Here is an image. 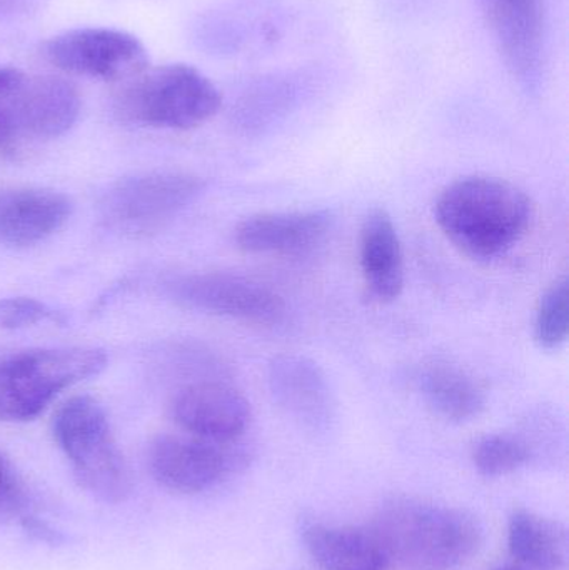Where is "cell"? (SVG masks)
Returning a JSON list of instances; mask_svg holds the SVG:
<instances>
[{
	"instance_id": "6da1fadb",
	"label": "cell",
	"mask_w": 569,
	"mask_h": 570,
	"mask_svg": "<svg viewBox=\"0 0 569 570\" xmlns=\"http://www.w3.org/2000/svg\"><path fill=\"white\" fill-rule=\"evenodd\" d=\"M534 206L523 189L504 179L471 176L454 180L434 204L443 236L471 259L504 256L533 224Z\"/></svg>"
},
{
	"instance_id": "7a4b0ae2",
	"label": "cell",
	"mask_w": 569,
	"mask_h": 570,
	"mask_svg": "<svg viewBox=\"0 0 569 570\" xmlns=\"http://www.w3.org/2000/svg\"><path fill=\"white\" fill-rule=\"evenodd\" d=\"M370 525L391 564L406 570H457L483 544V528L470 512L416 498L390 499Z\"/></svg>"
},
{
	"instance_id": "3957f363",
	"label": "cell",
	"mask_w": 569,
	"mask_h": 570,
	"mask_svg": "<svg viewBox=\"0 0 569 570\" xmlns=\"http://www.w3.org/2000/svg\"><path fill=\"white\" fill-rule=\"evenodd\" d=\"M120 83L117 109L139 126L194 129L213 119L223 106L213 80L187 63L147 67Z\"/></svg>"
},
{
	"instance_id": "277c9868",
	"label": "cell",
	"mask_w": 569,
	"mask_h": 570,
	"mask_svg": "<svg viewBox=\"0 0 569 570\" xmlns=\"http://www.w3.org/2000/svg\"><path fill=\"white\" fill-rule=\"evenodd\" d=\"M52 432L73 475L89 494L107 504H120L129 498V465L114 439L106 411L96 399L79 395L60 405Z\"/></svg>"
},
{
	"instance_id": "5b68a950",
	"label": "cell",
	"mask_w": 569,
	"mask_h": 570,
	"mask_svg": "<svg viewBox=\"0 0 569 570\" xmlns=\"http://www.w3.org/2000/svg\"><path fill=\"white\" fill-rule=\"evenodd\" d=\"M106 364V352L90 347L37 348L0 358V421H33L60 392Z\"/></svg>"
},
{
	"instance_id": "8992f818",
	"label": "cell",
	"mask_w": 569,
	"mask_h": 570,
	"mask_svg": "<svg viewBox=\"0 0 569 570\" xmlns=\"http://www.w3.org/2000/svg\"><path fill=\"white\" fill-rule=\"evenodd\" d=\"M204 180L186 173H149L117 183L102 200L110 230L130 239L163 233L203 194Z\"/></svg>"
},
{
	"instance_id": "52a82bcc",
	"label": "cell",
	"mask_w": 569,
	"mask_h": 570,
	"mask_svg": "<svg viewBox=\"0 0 569 570\" xmlns=\"http://www.w3.org/2000/svg\"><path fill=\"white\" fill-rule=\"evenodd\" d=\"M249 461L239 442L160 434L147 448V468L157 484L177 494H200L243 471Z\"/></svg>"
},
{
	"instance_id": "ba28073f",
	"label": "cell",
	"mask_w": 569,
	"mask_h": 570,
	"mask_svg": "<svg viewBox=\"0 0 569 570\" xmlns=\"http://www.w3.org/2000/svg\"><path fill=\"white\" fill-rule=\"evenodd\" d=\"M42 57L67 76L126 82L149 67L146 47L133 33L109 27H82L50 37Z\"/></svg>"
},
{
	"instance_id": "9c48e42d",
	"label": "cell",
	"mask_w": 569,
	"mask_h": 570,
	"mask_svg": "<svg viewBox=\"0 0 569 570\" xmlns=\"http://www.w3.org/2000/svg\"><path fill=\"white\" fill-rule=\"evenodd\" d=\"M166 291L184 307L247 324H277L286 314V302L276 291L239 274H183L167 281Z\"/></svg>"
},
{
	"instance_id": "30bf717a",
	"label": "cell",
	"mask_w": 569,
	"mask_h": 570,
	"mask_svg": "<svg viewBox=\"0 0 569 570\" xmlns=\"http://www.w3.org/2000/svg\"><path fill=\"white\" fill-rule=\"evenodd\" d=\"M484 22L510 76L524 90L543 79L547 52L545 0H480Z\"/></svg>"
},
{
	"instance_id": "8fae6325",
	"label": "cell",
	"mask_w": 569,
	"mask_h": 570,
	"mask_svg": "<svg viewBox=\"0 0 569 570\" xmlns=\"http://www.w3.org/2000/svg\"><path fill=\"white\" fill-rule=\"evenodd\" d=\"M170 417L186 434L210 442H239L253 421L249 401L223 379L190 382L176 392Z\"/></svg>"
},
{
	"instance_id": "7c38bea8",
	"label": "cell",
	"mask_w": 569,
	"mask_h": 570,
	"mask_svg": "<svg viewBox=\"0 0 569 570\" xmlns=\"http://www.w3.org/2000/svg\"><path fill=\"white\" fill-rule=\"evenodd\" d=\"M17 136L53 139L72 129L79 119V89L66 77L27 76L22 83L2 100Z\"/></svg>"
},
{
	"instance_id": "4fadbf2b",
	"label": "cell",
	"mask_w": 569,
	"mask_h": 570,
	"mask_svg": "<svg viewBox=\"0 0 569 570\" xmlns=\"http://www.w3.org/2000/svg\"><path fill=\"white\" fill-rule=\"evenodd\" d=\"M267 384L274 402L293 421L310 431H326L336 402L323 368L300 354H281L267 367Z\"/></svg>"
},
{
	"instance_id": "5bb4252c",
	"label": "cell",
	"mask_w": 569,
	"mask_h": 570,
	"mask_svg": "<svg viewBox=\"0 0 569 570\" xmlns=\"http://www.w3.org/2000/svg\"><path fill=\"white\" fill-rule=\"evenodd\" d=\"M331 224L333 216L326 210L257 214L236 227L234 240L253 256H296L320 246Z\"/></svg>"
},
{
	"instance_id": "9a60e30c",
	"label": "cell",
	"mask_w": 569,
	"mask_h": 570,
	"mask_svg": "<svg viewBox=\"0 0 569 570\" xmlns=\"http://www.w3.org/2000/svg\"><path fill=\"white\" fill-rule=\"evenodd\" d=\"M72 214L69 197L53 190H0V244L30 247L60 229Z\"/></svg>"
},
{
	"instance_id": "2e32d148",
	"label": "cell",
	"mask_w": 569,
	"mask_h": 570,
	"mask_svg": "<svg viewBox=\"0 0 569 570\" xmlns=\"http://www.w3.org/2000/svg\"><path fill=\"white\" fill-rule=\"evenodd\" d=\"M360 267L364 285L381 304L396 301L404 288V254L393 217L374 209L360 230Z\"/></svg>"
},
{
	"instance_id": "e0dca14e",
	"label": "cell",
	"mask_w": 569,
	"mask_h": 570,
	"mask_svg": "<svg viewBox=\"0 0 569 570\" xmlns=\"http://www.w3.org/2000/svg\"><path fill=\"white\" fill-rule=\"evenodd\" d=\"M303 541L321 570H387L390 558L371 525H336L310 522Z\"/></svg>"
},
{
	"instance_id": "ac0fdd59",
	"label": "cell",
	"mask_w": 569,
	"mask_h": 570,
	"mask_svg": "<svg viewBox=\"0 0 569 570\" xmlns=\"http://www.w3.org/2000/svg\"><path fill=\"white\" fill-rule=\"evenodd\" d=\"M414 381L428 407L444 421H473L487 407V391L480 381L451 362H426Z\"/></svg>"
},
{
	"instance_id": "d6986e66",
	"label": "cell",
	"mask_w": 569,
	"mask_h": 570,
	"mask_svg": "<svg viewBox=\"0 0 569 570\" xmlns=\"http://www.w3.org/2000/svg\"><path fill=\"white\" fill-rule=\"evenodd\" d=\"M508 548L528 570H561L568 562V531L553 519L517 511L508 524Z\"/></svg>"
},
{
	"instance_id": "ffe728a7",
	"label": "cell",
	"mask_w": 569,
	"mask_h": 570,
	"mask_svg": "<svg viewBox=\"0 0 569 570\" xmlns=\"http://www.w3.org/2000/svg\"><path fill=\"white\" fill-rule=\"evenodd\" d=\"M471 461L484 478H503L530 464L533 455L521 435L490 434L474 442Z\"/></svg>"
},
{
	"instance_id": "44dd1931",
	"label": "cell",
	"mask_w": 569,
	"mask_h": 570,
	"mask_svg": "<svg viewBox=\"0 0 569 570\" xmlns=\"http://www.w3.org/2000/svg\"><path fill=\"white\" fill-rule=\"evenodd\" d=\"M569 334V281L561 277L541 297L534 317V341L545 351H557Z\"/></svg>"
},
{
	"instance_id": "7402d4cb",
	"label": "cell",
	"mask_w": 569,
	"mask_h": 570,
	"mask_svg": "<svg viewBox=\"0 0 569 570\" xmlns=\"http://www.w3.org/2000/svg\"><path fill=\"white\" fill-rule=\"evenodd\" d=\"M63 322L62 315L32 297H9L0 301V327L23 328L40 322Z\"/></svg>"
},
{
	"instance_id": "603a6c76",
	"label": "cell",
	"mask_w": 569,
	"mask_h": 570,
	"mask_svg": "<svg viewBox=\"0 0 569 570\" xmlns=\"http://www.w3.org/2000/svg\"><path fill=\"white\" fill-rule=\"evenodd\" d=\"M26 509V491L12 465L0 454V522L16 519Z\"/></svg>"
},
{
	"instance_id": "cb8c5ba5",
	"label": "cell",
	"mask_w": 569,
	"mask_h": 570,
	"mask_svg": "<svg viewBox=\"0 0 569 570\" xmlns=\"http://www.w3.org/2000/svg\"><path fill=\"white\" fill-rule=\"evenodd\" d=\"M22 524L26 531L29 532L30 535H33V538L39 539V541L49 542V544L59 541V534L52 531L46 522L40 521V519L26 515V518L22 519Z\"/></svg>"
},
{
	"instance_id": "d4e9b609",
	"label": "cell",
	"mask_w": 569,
	"mask_h": 570,
	"mask_svg": "<svg viewBox=\"0 0 569 570\" xmlns=\"http://www.w3.org/2000/svg\"><path fill=\"white\" fill-rule=\"evenodd\" d=\"M17 130L7 114L6 107L0 102V150H7L16 140Z\"/></svg>"
},
{
	"instance_id": "484cf974",
	"label": "cell",
	"mask_w": 569,
	"mask_h": 570,
	"mask_svg": "<svg viewBox=\"0 0 569 570\" xmlns=\"http://www.w3.org/2000/svg\"><path fill=\"white\" fill-rule=\"evenodd\" d=\"M493 570H528V569H524L523 566H520V564H507V566H500V568H497Z\"/></svg>"
}]
</instances>
